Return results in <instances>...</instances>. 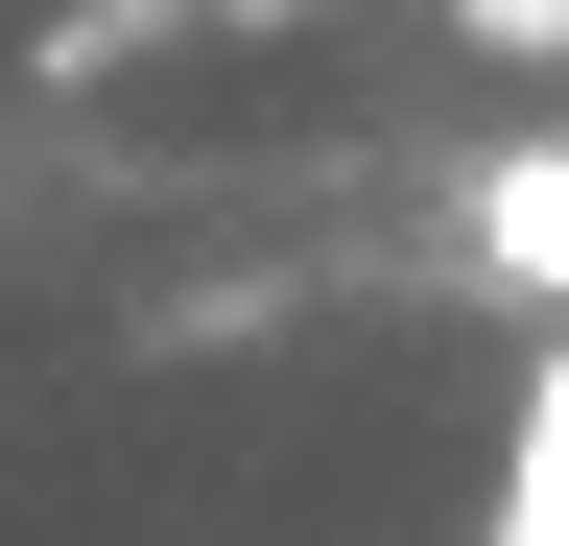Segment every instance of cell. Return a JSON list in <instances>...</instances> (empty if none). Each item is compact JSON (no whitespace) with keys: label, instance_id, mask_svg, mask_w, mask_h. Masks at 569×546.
<instances>
[{"label":"cell","instance_id":"cell-1","mask_svg":"<svg viewBox=\"0 0 569 546\" xmlns=\"http://www.w3.org/2000/svg\"><path fill=\"white\" fill-rule=\"evenodd\" d=\"M451 261L522 286V309H569V143H498V167L451 190Z\"/></svg>","mask_w":569,"mask_h":546},{"label":"cell","instance_id":"cell-2","mask_svg":"<svg viewBox=\"0 0 569 546\" xmlns=\"http://www.w3.org/2000/svg\"><path fill=\"white\" fill-rule=\"evenodd\" d=\"M167 24H309V0H71L48 72H119V48H167Z\"/></svg>","mask_w":569,"mask_h":546},{"label":"cell","instance_id":"cell-3","mask_svg":"<svg viewBox=\"0 0 569 546\" xmlns=\"http://www.w3.org/2000/svg\"><path fill=\"white\" fill-rule=\"evenodd\" d=\"M498 546H569V357L522 380V475H498Z\"/></svg>","mask_w":569,"mask_h":546},{"label":"cell","instance_id":"cell-4","mask_svg":"<svg viewBox=\"0 0 569 546\" xmlns=\"http://www.w3.org/2000/svg\"><path fill=\"white\" fill-rule=\"evenodd\" d=\"M451 48H498V72H569V0H451Z\"/></svg>","mask_w":569,"mask_h":546}]
</instances>
